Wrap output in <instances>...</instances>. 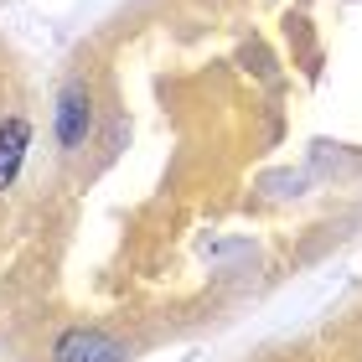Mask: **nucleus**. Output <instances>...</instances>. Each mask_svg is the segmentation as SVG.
Masks as SVG:
<instances>
[{"mask_svg":"<svg viewBox=\"0 0 362 362\" xmlns=\"http://www.w3.org/2000/svg\"><path fill=\"white\" fill-rule=\"evenodd\" d=\"M26 145H31V124L26 119H6V124H0V192L21 176Z\"/></svg>","mask_w":362,"mask_h":362,"instance_id":"3","label":"nucleus"},{"mask_svg":"<svg viewBox=\"0 0 362 362\" xmlns=\"http://www.w3.org/2000/svg\"><path fill=\"white\" fill-rule=\"evenodd\" d=\"M124 357H129V352H124L114 337L88 332V326H73V332H62L57 347H52V362H124Z\"/></svg>","mask_w":362,"mask_h":362,"instance_id":"2","label":"nucleus"},{"mask_svg":"<svg viewBox=\"0 0 362 362\" xmlns=\"http://www.w3.org/2000/svg\"><path fill=\"white\" fill-rule=\"evenodd\" d=\"M93 135V93L83 83H68L57 98V145L62 151H78Z\"/></svg>","mask_w":362,"mask_h":362,"instance_id":"1","label":"nucleus"}]
</instances>
